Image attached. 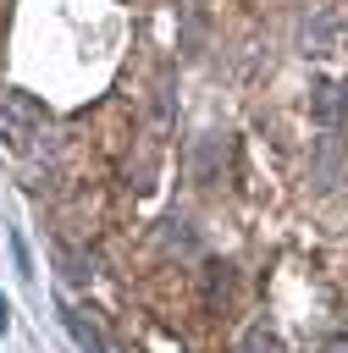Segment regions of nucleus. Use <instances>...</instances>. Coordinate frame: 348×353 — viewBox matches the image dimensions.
<instances>
[{
  "label": "nucleus",
  "instance_id": "7",
  "mask_svg": "<svg viewBox=\"0 0 348 353\" xmlns=\"http://www.w3.org/2000/svg\"><path fill=\"white\" fill-rule=\"evenodd\" d=\"M6 325H11V309H6V298H0V331H6Z\"/></svg>",
  "mask_w": 348,
  "mask_h": 353
},
{
  "label": "nucleus",
  "instance_id": "3",
  "mask_svg": "<svg viewBox=\"0 0 348 353\" xmlns=\"http://www.w3.org/2000/svg\"><path fill=\"white\" fill-rule=\"evenodd\" d=\"M61 325L72 331V342H77L83 353H105V336H99V331H94V325H88V320H83L72 303H61Z\"/></svg>",
  "mask_w": 348,
  "mask_h": 353
},
{
  "label": "nucleus",
  "instance_id": "4",
  "mask_svg": "<svg viewBox=\"0 0 348 353\" xmlns=\"http://www.w3.org/2000/svg\"><path fill=\"white\" fill-rule=\"evenodd\" d=\"M226 287H232V276H226V265H210V287H204V303L215 309V303L226 298Z\"/></svg>",
  "mask_w": 348,
  "mask_h": 353
},
{
  "label": "nucleus",
  "instance_id": "2",
  "mask_svg": "<svg viewBox=\"0 0 348 353\" xmlns=\"http://www.w3.org/2000/svg\"><path fill=\"white\" fill-rule=\"evenodd\" d=\"M309 116H315L320 127H342V121H348V77L315 83V88H309Z\"/></svg>",
  "mask_w": 348,
  "mask_h": 353
},
{
  "label": "nucleus",
  "instance_id": "5",
  "mask_svg": "<svg viewBox=\"0 0 348 353\" xmlns=\"http://www.w3.org/2000/svg\"><path fill=\"white\" fill-rule=\"evenodd\" d=\"M11 259H17V276H33V259H28V243L11 232Z\"/></svg>",
  "mask_w": 348,
  "mask_h": 353
},
{
  "label": "nucleus",
  "instance_id": "6",
  "mask_svg": "<svg viewBox=\"0 0 348 353\" xmlns=\"http://www.w3.org/2000/svg\"><path fill=\"white\" fill-rule=\"evenodd\" d=\"M55 259H61V265H66V281H88V270H83V265H77V259H72V254H66V248H55Z\"/></svg>",
  "mask_w": 348,
  "mask_h": 353
},
{
  "label": "nucleus",
  "instance_id": "8",
  "mask_svg": "<svg viewBox=\"0 0 348 353\" xmlns=\"http://www.w3.org/2000/svg\"><path fill=\"white\" fill-rule=\"evenodd\" d=\"M331 353H348V342H331Z\"/></svg>",
  "mask_w": 348,
  "mask_h": 353
},
{
  "label": "nucleus",
  "instance_id": "1",
  "mask_svg": "<svg viewBox=\"0 0 348 353\" xmlns=\"http://www.w3.org/2000/svg\"><path fill=\"white\" fill-rule=\"evenodd\" d=\"M44 127H50V116H44L39 99H28V94H17V88L0 94V138H6V149L28 154L33 138H44Z\"/></svg>",
  "mask_w": 348,
  "mask_h": 353
}]
</instances>
